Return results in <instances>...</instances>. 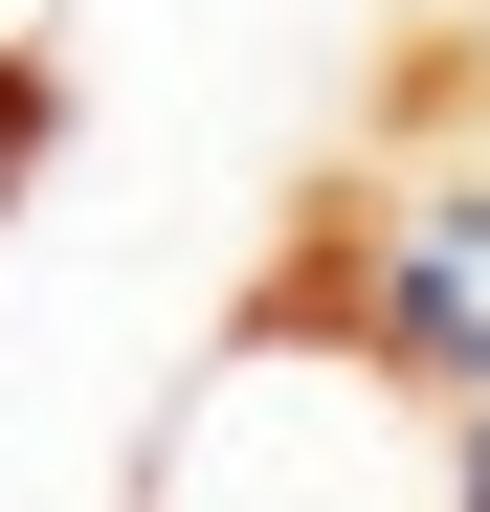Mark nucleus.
<instances>
[{
	"label": "nucleus",
	"instance_id": "1",
	"mask_svg": "<svg viewBox=\"0 0 490 512\" xmlns=\"http://www.w3.org/2000/svg\"><path fill=\"white\" fill-rule=\"evenodd\" d=\"M468 490H490V468H468L446 379L379 357L312 268L245 290L223 357L156 401V446H134V512H468Z\"/></svg>",
	"mask_w": 490,
	"mask_h": 512
},
{
	"label": "nucleus",
	"instance_id": "2",
	"mask_svg": "<svg viewBox=\"0 0 490 512\" xmlns=\"http://www.w3.org/2000/svg\"><path fill=\"white\" fill-rule=\"evenodd\" d=\"M67 23H90V0H0V90H45V67H67Z\"/></svg>",
	"mask_w": 490,
	"mask_h": 512
},
{
	"label": "nucleus",
	"instance_id": "3",
	"mask_svg": "<svg viewBox=\"0 0 490 512\" xmlns=\"http://www.w3.org/2000/svg\"><path fill=\"white\" fill-rule=\"evenodd\" d=\"M23 156H45V90H0V201H23Z\"/></svg>",
	"mask_w": 490,
	"mask_h": 512
}]
</instances>
